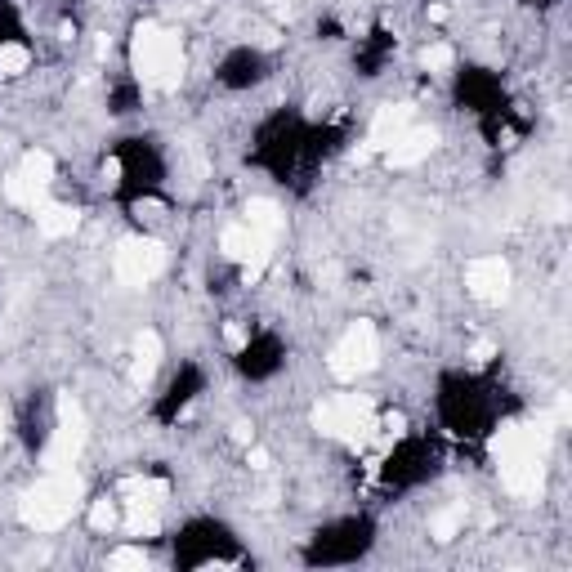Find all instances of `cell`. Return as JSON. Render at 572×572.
<instances>
[{
    "label": "cell",
    "instance_id": "1",
    "mask_svg": "<svg viewBox=\"0 0 572 572\" xmlns=\"http://www.w3.org/2000/svg\"><path fill=\"white\" fill-rule=\"evenodd\" d=\"M492 465H497L505 492L514 497H537L541 474H546V447H550V421L523 425L510 421L492 434Z\"/></svg>",
    "mask_w": 572,
    "mask_h": 572
},
{
    "label": "cell",
    "instance_id": "2",
    "mask_svg": "<svg viewBox=\"0 0 572 572\" xmlns=\"http://www.w3.org/2000/svg\"><path fill=\"white\" fill-rule=\"evenodd\" d=\"M130 63H135V76L148 90H175L184 81V45H179V32H170L161 23H143L135 32Z\"/></svg>",
    "mask_w": 572,
    "mask_h": 572
},
{
    "label": "cell",
    "instance_id": "3",
    "mask_svg": "<svg viewBox=\"0 0 572 572\" xmlns=\"http://www.w3.org/2000/svg\"><path fill=\"white\" fill-rule=\"evenodd\" d=\"M81 479L68 470H50L41 483H36L32 492L23 497L18 505V514H23V523L32 532H59L63 523H72V514L81 510Z\"/></svg>",
    "mask_w": 572,
    "mask_h": 572
},
{
    "label": "cell",
    "instance_id": "4",
    "mask_svg": "<svg viewBox=\"0 0 572 572\" xmlns=\"http://www.w3.org/2000/svg\"><path fill=\"white\" fill-rule=\"evenodd\" d=\"M313 429L336 443L362 447L371 434H376V407L367 403L362 394H336V398H322L313 407Z\"/></svg>",
    "mask_w": 572,
    "mask_h": 572
},
{
    "label": "cell",
    "instance_id": "5",
    "mask_svg": "<svg viewBox=\"0 0 572 572\" xmlns=\"http://www.w3.org/2000/svg\"><path fill=\"white\" fill-rule=\"evenodd\" d=\"M85 438H90V421H85L81 403L72 394H63L59 407H54V434H50V447H45V470H68L76 456L85 452Z\"/></svg>",
    "mask_w": 572,
    "mask_h": 572
},
{
    "label": "cell",
    "instance_id": "6",
    "mask_svg": "<svg viewBox=\"0 0 572 572\" xmlns=\"http://www.w3.org/2000/svg\"><path fill=\"white\" fill-rule=\"evenodd\" d=\"M376 362H380L376 327H371V322H354V327L336 340L327 367H331V376H336V380H358V376H367Z\"/></svg>",
    "mask_w": 572,
    "mask_h": 572
},
{
    "label": "cell",
    "instance_id": "7",
    "mask_svg": "<svg viewBox=\"0 0 572 572\" xmlns=\"http://www.w3.org/2000/svg\"><path fill=\"white\" fill-rule=\"evenodd\" d=\"M112 269H117V278L126 286H148L166 269V246H161L157 237H126V242L117 246Z\"/></svg>",
    "mask_w": 572,
    "mask_h": 572
},
{
    "label": "cell",
    "instance_id": "8",
    "mask_svg": "<svg viewBox=\"0 0 572 572\" xmlns=\"http://www.w3.org/2000/svg\"><path fill=\"white\" fill-rule=\"evenodd\" d=\"M50 184H54V157L50 152H27L23 157V166L14 170V175L5 179V197L14 206H27V211H36V206L45 202V193H50Z\"/></svg>",
    "mask_w": 572,
    "mask_h": 572
},
{
    "label": "cell",
    "instance_id": "9",
    "mask_svg": "<svg viewBox=\"0 0 572 572\" xmlns=\"http://www.w3.org/2000/svg\"><path fill=\"white\" fill-rule=\"evenodd\" d=\"M510 282H514V273L501 255H479L465 269V286H470V295L479 304H505L510 300Z\"/></svg>",
    "mask_w": 572,
    "mask_h": 572
},
{
    "label": "cell",
    "instance_id": "10",
    "mask_svg": "<svg viewBox=\"0 0 572 572\" xmlns=\"http://www.w3.org/2000/svg\"><path fill=\"white\" fill-rule=\"evenodd\" d=\"M434 143H438V135L434 130H416V126H407L403 135H398L394 143L385 148V161L394 170H407V166H421V161L434 152Z\"/></svg>",
    "mask_w": 572,
    "mask_h": 572
},
{
    "label": "cell",
    "instance_id": "11",
    "mask_svg": "<svg viewBox=\"0 0 572 572\" xmlns=\"http://www.w3.org/2000/svg\"><path fill=\"white\" fill-rule=\"evenodd\" d=\"M170 497V483L157 479V474H130L126 483H121V501H126V510H161Z\"/></svg>",
    "mask_w": 572,
    "mask_h": 572
},
{
    "label": "cell",
    "instance_id": "12",
    "mask_svg": "<svg viewBox=\"0 0 572 572\" xmlns=\"http://www.w3.org/2000/svg\"><path fill=\"white\" fill-rule=\"evenodd\" d=\"M412 126V108L407 103H385V108L371 117V130H367V148H380L385 152L403 130Z\"/></svg>",
    "mask_w": 572,
    "mask_h": 572
},
{
    "label": "cell",
    "instance_id": "13",
    "mask_svg": "<svg viewBox=\"0 0 572 572\" xmlns=\"http://www.w3.org/2000/svg\"><path fill=\"white\" fill-rule=\"evenodd\" d=\"M76 224H81V211H76V206H63V202H41L36 206V228H41V237H50V242L76 233Z\"/></svg>",
    "mask_w": 572,
    "mask_h": 572
},
{
    "label": "cell",
    "instance_id": "14",
    "mask_svg": "<svg viewBox=\"0 0 572 572\" xmlns=\"http://www.w3.org/2000/svg\"><path fill=\"white\" fill-rule=\"evenodd\" d=\"M242 224L255 228L260 237H269V242H278V233H282L278 202H269V197H251V202H246V219H242Z\"/></svg>",
    "mask_w": 572,
    "mask_h": 572
},
{
    "label": "cell",
    "instance_id": "15",
    "mask_svg": "<svg viewBox=\"0 0 572 572\" xmlns=\"http://www.w3.org/2000/svg\"><path fill=\"white\" fill-rule=\"evenodd\" d=\"M157 362H161V336L157 331H139L135 362H130V380H135V385H148L152 371H157Z\"/></svg>",
    "mask_w": 572,
    "mask_h": 572
},
{
    "label": "cell",
    "instance_id": "16",
    "mask_svg": "<svg viewBox=\"0 0 572 572\" xmlns=\"http://www.w3.org/2000/svg\"><path fill=\"white\" fill-rule=\"evenodd\" d=\"M32 68V50L18 41H0V76H23Z\"/></svg>",
    "mask_w": 572,
    "mask_h": 572
},
{
    "label": "cell",
    "instance_id": "17",
    "mask_svg": "<svg viewBox=\"0 0 572 572\" xmlns=\"http://www.w3.org/2000/svg\"><path fill=\"white\" fill-rule=\"evenodd\" d=\"M117 523H121V505L112 501V497H99V501L90 505V528L94 532H112Z\"/></svg>",
    "mask_w": 572,
    "mask_h": 572
},
{
    "label": "cell",
    "instance_id": "18",
    "mask_svg": "<svg viewBox=\"0 0 572 572\" xmlns=\"http://www.w3.org/2000/svg\"><path fill=\"white\" fill-rule=\"evenodd\" d=\"M452 59H456L452 45H443V41H438V45H425V50H421V68H425V72H447V68H452Z\"/></svg>",
    "mask_w": 572,
    "mask_h": 572
},
{
    "label": "cell",
    "instance_id": "19",
    "mask_svg": "<svg viewBox=\"0 0 572 572\" xmlns=\"http://www.w3.org/2000/svg\"><path fill=\"white\" fill-rule=\"evenodd\" d=\"M108 568H148V550L143 546H117L108 555Z\"/></svg>",
    "mask_w": 572,
    "mask_h": 572
},
{
    "label": "cell",
    "instance_id": "20",
    "mask_svg": "<svg viewBox=\"0 0 572 572\" xmlns=\"http://www.w3.org/2000/svg\"><path fill=\"white\" fill-rule=\"evenodd\" d=\"M456 532H461V514H456V510H447V514H438V519H434V537L438 541H452Z\"/></svg>",
    "mask_w": 572,
    "mask_h": 572
},
{
    "label": "cell",
    "instance_id": "21",
    "mask_svg": "<svg viewBox=\"0 0 572 572\" xmlns=\"http://www.w3.org/2000/svg\"><path fill=\"white\" fill-rule=\"evenodd\" d=\"M470 358H474V362H492V358H497V345H492V340H474Z\"/></svg>",
    "mask_w": 572,
    "mask_h": 572
},
{
    "label": "cell",
    "instance_id": "22",
    "mask_svg": "<svg viewBox=\"0 0 572 572\" xmlns=\"http://www.w3.org/2000/svg\"><path fill=\"white\" fill-rule=\"evenodd\" d=\"M117 179H121V161L108 157V161H103V184H117Z\"/></svg>",
    "mask_w": 572,
    "mask_h": 572
},
{
    "label": "cell",
    "instance_id": "23",
    "mask_svg": "<svg viewBox=\"0 0 572 572\" xmlns=\"http://www.w3.org/2000/svg\"><path fill=\"white\" fill-rule=\"evenodd\" d=\"M246 461H251L255 470H269V452H264V447H251V456H246Z\"/></svg>",
    "mask_w": 572,
    "mask_h": 572
},
{
    "label": "cell",
    "instance_id": "24",
    "mask_svg": "<svg viewBox=\"0 0 572 572\" xmlns=\"http://www.w3.org/2000/svg\"><path fill=\"white\" fill-rule=\"evenodd\" d=\"M233 438H237V443H255V434H251V425H233Z\"/></svg>",
    "mask_w": 572,
    "mask_h": 572
},
{
    "label": "cell",
    "instance_id": "25",
    "mask_svg": "<svg viewBox=\"0 0 572 572\" xmlns=\"http://www.w3.org/2000/svg\"><path fill=\"white\" fill-rule=\"evenodd\" d=\"M0 447H5V403H0Z\"/></svg>",
    "mask_w": 572,
    "mask_h": 572
}]
</instances>
